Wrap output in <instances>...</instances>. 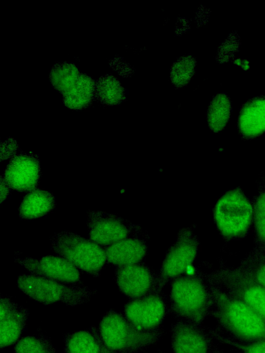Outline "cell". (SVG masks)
Masks as SVG:
<instances>
[{
  "label": "cell",
  "mask_w": 265,
  "mask_h": 353,
  "mask_svg": "<svg viewBox=\"0 0 265 353\" xmlns=\"http://www.w3.org/2000/svg\"><path fill=\"white\" fill-rule=\"evenodd\" d=\"M214 309L220 325L233 336L247 343L265 340V319L241 299L219 294Z\"/></svg>",
  "instance_id": "1"
},
{
  "label": "cell",
  "mask_w": 265,
  "mask_h": 353,
  "mask_svg": "<svg viewBox=\"0 0 265 353\" xmlns=\"http://www.w3.org/2000/svg\"><path fill=\"white\" fill-rule=\"evenodd\" d=\"M104 345L118 353H136L158 341V328L141 330L125 314L110 310L102 317L99 327Z\"/></svg>",
  "instance_id": "2"
},
{
  "label": "cell",
  "mask_w": 265,
  "mask_h": 353,
  "mask_svg": "<svg viewBox=\"0 0 265 353\" xmlns=\"http://www.w3.org/2000/svg\"><path fill=\"white\" fill-rule=\"evenodd\" d=\"M17 284L30 299L45 305L62 303L69 306L90 301L94 291L83 285L65 283L32 274H21Z\"/></svg>",
  "instance_id": "3"
},
{
  "label": "cell",
  "mask_w": 265,
  "mask_h": 353,
  "mask_svg": "<svg viewBox=\"0 0 265 353\" xmlns=\"http://www.w3.org/2000/svg\"><path fill=\"white\" fill-rule=\"evenodd\" d=\"M50 241L56 255L89 274L100 276L106 256L104 249L98 244L69 230L55 233Z\"/></svg>",
  "instance_id": "4"
},
{
  "label": "cell",
  "mask_w": 265,
  "mask_h": 353,
  "mask_svg": "<svg viewBox=\"0 0 265 353\" xmlns=\"http://www.w3.org/2000/svg\"><path fill=\"white\" fill-rule=\"evenodd\" d=\"M213 215L223 236L240 237L246 234L253 223V205L242 192L232 190L217 201Z\"/></svg>",
  "instance_id": "5"
},
{
  "label": "cell",
  "mask_w": 265,
  "mask_h": 353,
  "mask_svg": "<svg viewBox=\"0 0 265 353\" xmlns=\"http://www.w3.org/2000/svg\"><path fill=\"white\" fill-rule=\"evenodd\" d=\"M170 300L175 314L191 323H199L210 307L208 292L203 283L191 276L175 279L171 285Z\"/></svg>",
  "instance_id": "6"
},
{
  "label": "cell",
  "mask_w": 265,
  "mask_h": 353,
  "mask_svg": "<svg viewBox=\"0 0 265 353\" xmlns=\"http://www.w3.org/2000/svg\"><path fill=\"white\" fill-rule=\"evenodd\" d=\"M89 239L99 245L108 246L129 237L133 225L116 214L100 210L87 212Z\"/></svg>",
  "instance_id": "7"
},
{
  "label": "cell",
  "mask_w": 265,
  "mask_h": 353,
  "mask_svg": "<svg viewBox=\"0 0 265 353\" xmlns=\"http://www.w3.org/2000/svg\"><path fill=\"white\" fill-rule=\"evenodd\" d=\"M14 261L30 274L65 283L82 285L81 274L79 269L57 255H47L39 259L15 256Z\"/></svg>",
  "instance_id": "8"
},
{
  "label": "cell",
  "mask_w": 265,
  "mask_h": 353,
  "mask_svg": "<svg viewBox=\"0 0 265 353\" xmlns=\"http://www.w3.org/2000/svg\"><path fill=\"white\" fill-rule=\"evenodd\" d=\"M41 174L38 157L33 153H22L10 160L3 176L12 189L30 192L37 189Z\"/></svg>",
  "instance_id": "9"
},
{
  "label": "cell",
  "mask_w": 265,
  "mask_h": 353,
  "mask_svg": "<svg viewBox=\"0 0 265 353\" xmlns=\"http://www.w3.org/2000/svg\"><path fill=\"white\" fill-rule=\"evenodd\" d=\"M166 311L164 299L156 293L131 299L124 306L125 316L134 325L141 330L158 328Z\"/></svg>",
  "instance_id": "10"
},
{
  "label": "cell",
  "mask_w": 265,
  "mask_h": 353,
  "mask_svg": "<svg viewBox=\"0 0 265 353\" xmlns=\"http://www.w3.org/2000/svg\"><path fill=\"white\" fill-rule=\"evenodd\" d=\"M115 276L120 292L131 299L155 293V279L150 269L144 265L117 267Z\"/></svg>",
  "instance_id": "11"
},
{
  "label": "cell",
  "mask_w": 265,
  "mask_h": 353,
  "mask_svg": "<svg viewBox=\"0 0 265 353\" xmlns=\"http://www.w3.org/2000/svg\"><path fill=\"white\" fill-rule=\"evenodd\" d=\"M28 310L10 298L0 297V346L11 345L19 340L26 325Z\"/></svg>",
  "instance_id": "12"
},
{
  "label": "cell",
  "mask_w": 265,
  "mask_h": 353,
  "mask_svg": "<svg viewBox=\"0 0 265 353\" xmlns=\"http://www.w3.org/2000/svg\"><path fill=\"white\" fill-rule=\"evenodd\" d=\"M197 252L194 240L184 236L166 254L162 266L161 275L165 279H177L188 273L192 268Z\"/></svg>",
  "instance_id": "13"
},
{
  "label": "cell",
  "mask_w": 265,
  "mask_h": 353,
  "mask_svg": "<svg viewBox=\"0 0 265 353\" xmlns=\"http://www.w3.org/2000/svg\"><path fill=\"white\" fill-rule=\"evenodd\" d=\"M146 250L144 241L132 237L106 246L104 249L106 261L115 268L139 263L145 256Z\"/></svg>",
  "instance_id": "14"
},
{
  "label": "cell",
  "mask_w": 265,
  "mask_h": 353,
  "mask_svg": "<svg viewBox=\"0 0 265 353\" xmlns=\"http://www.w3.org/2000/svg\"><path fill=\"white\" fill-rule=\"evenodd\" d=\"M171 341L173 353H210L206 337L189 322L179 323L174 327Z\"/></svg>",
  "instance_id": "15"
},
{
  "label": "cell",
  "mask_w": 265,
  "mask_h": 353,
  "mask_svg": "<svg viewBox=\"0 0 265 353\" xmlns=\"http://www.w3.org/2000/svg\"><path fill=\"white\" fill-rule=\"evenodd\" d=\"M238 130L248 139L265 132V96L255 97L242 106L238 117Z\"/></svg>",
  "instance_id": "16"
},
{
  "label": "cell",
  "mask_w": 265,
  "mask_h": 353,
  "mask_svg": "<svg viewBox=\"0 0 265 353\" xmlns=\"http://www.w3.org/2000/svg\"><path fill=\"white\" fill-rule=\"evenodd\" d=\"M55 208L56 199L52 193L35 189L23 199L19 208V216L22 219H37L46 215Z\"/></svg>",
  "instance_id": "17"
},
{
  "label": "cell",
  "mask_w": 265,
  "mask_h": 353,
  "mask_svg": "<svg viewBox=\"0 0 265 353\" xmlns=\"http://www.w3.org/2000/svg\"><path fill=\"white\" fill-rule=\"evenodd\" d=\"M104 345L99 330L95 326L64 336V353H101Z\"/></svg>",
  "instance_id": "18"
},
{
  "label": "cell",
  "mask_w": 265,
  "mask_h": 353,
  "mask_svg": "<svg viewBox=\"0 0 265 353\" xmlns=\"http://www.w3.org/2000/svg\"><path fill=\"white\" fill-rule=\"evenodd\" d=\"M95 82L81 74L75 84L63 94V103L68 108L81 110L88 107L95 97Z\"/></svg>",
  "instance_id": "19"
},
{
  "label": "cell",
  "mask_w": 265,
  "mask_h": 353,
  "mask_svg": "<svg viewBox=\"0 0 265 353\" xmlns=\"http://www.w3.org/2000/svg\"><path fill=\"white\" fill-rule=\"evenodd\" d=\"M233 296L243 301L265 319V287L248 278L235 288Z\"/></svg>",
  "instance_id": "20"
},
{
  "label": "cell",
  "mask_w": 265,
  "mask_h": 353,
  "mask_svg": "<svg viewBox=\"0 0 265 353\" xmlns=\"http://www.w3.org/2000/svg\"><path fill=\"white\" fill-rule=\"evenodd\" d=\"M231 110L230 98L225 93H219L213 98L206 113L208 124L212 131L217 132L225 127Z\"/></svg>",
  "instance_id": "21"
},
{
  "label": "cell",
  "mask_w": 265,
  "mask_h": 353,
  "mask_svg": "<svg viewBox=\"0 0 265 353\" xmlns=\"http://www.w3.org/2000/svg\"><path fill=\"white\" fill-rule=\"evenodd\" d=\"M95 97L102 104L112 105L125 99V90L117 79L106 74L95 82Z\"/></svg>",
  "instance_id": "22"
},
{
  "label": "cell",
  "mask_w": 265,
  "mask_h": 353,
  "mask_svg": "<svg viewBox=\"0 0 265 353\" xmlns=\"http://www.w3.org/2000/svg\"><path fill=\"white\" fill-rule=\"evenodd\" d=\"M80 74L73 63H57L50 71V80L55 89L63 94L75 84Z\"/></svg>",
  "instance_id": "23"
},
{
  "label": "cell",
  "mask_w": 265,
  "mask_h": 353,
  "mask_svg": "<svg viewBox=\"0 0 265 353\" xmlns=\"http://www.w3.org/2000/svg\"><path fill=\"white\" fill-rule=\"evenodd\" d=\"M196 67V61L190 55L179 57L170 69V80L178 88L186 86L191 80Z\"/></svg>",
  "instance_id": "24"
},
{
  "label": "cell",
  "mask_w": 265,
  "mask_h": 353,
  "mask_svg": "<svg viewBox=\"0 0 265 353\" xmlns=\"http://www.w3.org/2000/svg\"><path fill=\"white\" fill-rule=\"evenodd\" d=\"M14 353H57L50 339L43 334L21 338L14 347Z\"/></svg>",
  "instance_id": "25"
},
{
  "label": "cell",
  "mask_w": 265,
  "mask_h": 353,
  "mask_svg": "<svg viewBox=\"0 0 265 353\" xmlns=\"http://www.w3.org/2000/svg\"><path fill=\"white\" fill-rule=\"evenodd\" d=\"M253 205L255 235L257 241L265 247V188L261 190Z\"/></svg>",
  "instance_id": "26"
},
{
  "label": "cell",
  "mask_w": 265,
  "mask_h": 353,
  "mask_svg": "<svg viewBox=\"0 0 265 353\" xmlns=\"http://www.w3.org/2000/svg\"><path fill=\"white\" fill-rule=\"evenodd\" d=\"M249 278L257 283L265 287V259L257 261L253 266Z\"/></svg>",
  "instance_id": "27"
},
{
  "label": "cell",
  "mask_w": 265,
  "mask_h": 353,
  "mask_svg": "<svg viewBox=\"0 0 265 353\" xmlns=\"http://www.w3.org/2000/svg\"><path fill=\"white\" fill-rule=\"evenodd\" d=\"M17 150V144L12 139L6 140L4 143L1 142V160L7 159L12 157Z\"/></svg>",
  "instance_id": "28"
},
{
  "label": "cell",
  "mask_w": 265,
  "mask_h": 353,
  "mask_svg": "<svg viewBox=\"0 0 265 353\" xmlns=\"http://www.w3.org/2000/svg\"><path fill=\"white\" fill-rule=\"evenodd\" d=\"M244 353H265V340L247 343Z\"/></svg>",
  "instance_id": "29"
},
{
  "label": "cell",
  "mask_w": 265,
  "mask_h": 353,
  "mask_svg": "<svg viewBox=\"0 0 265 353\" xmlns=\"http://www.w3.org/2000/svg\"><path fill=\"white\" fill-rule=\"evenodd\" d=\"M11 190L12 188L6 181L3 174H1L0 177L1 203H3V201L10 195Z\"/></svg>",
  "instance_id": "30"
},
{
  "label": "cell",
  "mask_w": 265,
  "mask_h": 353,
  "mask_svg": "<svg viewBox=\"0 0 265 353\" xmlns=\"http://www.w3.org/2000/svg\"><path fill=\"white\" fill-rule=\"evenodd\" d=\"M101 353H118V352H116L109 350L104 345V346L102 347Z\"/></svg>",
  "instance_id": "31"
}]
</instances>
